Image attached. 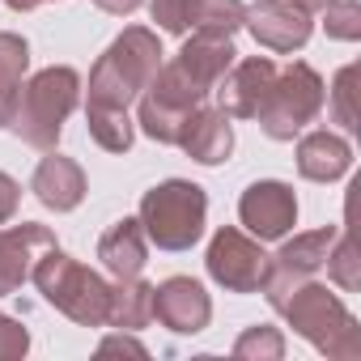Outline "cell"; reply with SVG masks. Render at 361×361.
I'll use <instances>...</instances> for the list:
<instances>
[{
  "mask_svg": "<svg viewBox=\"0 0 361 361\" xmlns=\"http://www.w3.org/2000/svg\"><path fill=\"white\" fill-rule=\"evenodd\" d=\"M153 319V285L140 276H115L111 285V306H106V327L119 331H140Z\"/></svg>",
  "mask_w": 361,
  "mask_h": 361,
  "instance_id": "19",
  "label": "cell"
},
{
  "mask_svg": "<svg viewBox=\"0 0 361 361\" xmlns=\"http://www.w3.org/2000/svg\"><path fill=\"white\" fill-rule=\"evenodd\" d=\"M30 192H35L39 204H47L51 213H73V209L85 200V170H81L73 157L47 149V157L39 161V170H35V178H30Z\"/></svg>",
  "mask_w": 361,
  "mask_h": 361,
  "instance_id": "15",
  "label": "cell"
},
{
  "mask_svg": "<svg viewBox=\"0 0 361 361\" xmlns=\"http://www.w3.org/2000/svg\"><path fill=\"white\" fill-rule=\"evenodd\" d=\"M323 26H327V39L357 43L361 39V5L357 0H327L323 5Z\"/></svg>",
  "mask_w": 361,
  "mask_h": 361,
  "instance_id": "25",
  "label": "cell"
},
{
  "mask_svg": "<svg viewBox=\"0 0 361 361\" xmlns=\"http://www.w3.org/2000/svg\"><path fill=\"white\" fill-rule=\"evenodd\" d=\"M98 353H136V357H145V344L123 331V336H106V340L98 344Z\"/></svg>",
  "mask_w": 361,
  "mask_h": 361,
  "instance_id": "30",
  "label": "cell"
},
{
  "mask_svg": "<svg viewBox=\"0 0 361 361\" xmlns=\"http://www.w3.org/2000/svg\"><path fill=\"white\" fill-rule=\"evenodd\" d=\"M259 47L268 51H302L310 30H314V18L310 9L293 5V0H255V5H247V22H243Z\"/></svg>",
  "mask_w": 361,
  "mask_h": 361,
  "instance_id": "10",
  "label": "cell"
},
{
  "mask_svg": "<svg viewBox=\"0 0 361 361\" xmlns=\"http://www.w3.org/2000/svg\"><path fill=\"white\" fill-rule=\"evenodd\" d=\"M26 353H30V331L13 314H0V361H22Z\"/></svg>",
  "mask_w": 361,
  "mask_h": 361,
  "instance_id": "28",
  "label": "cell"
},
{
  "mask_svg": "<svg viewBox=\"0 0 361 361\" xmlns=\"http://www.w3.org/2000/svg\"><path fill=\"white\" fill-rule=\"evenodd\" d=\"M153 319L161 327H170L174 336H196L209 327L213 319V302L204 293L200 281L192 276H170L161 285H153Z\"/></svg>",
  "mask_w": 361,
  "mask_h": 361,
  "instance_id": "11",
  "label": "cell"
},
{
  "mask_svg": "<svg viewBox=\"0 0 361 361\" xmlns=\"http://www.w3.org/2000/svg\"><path fill=\"white\" fill-rule=\"evenodd\" d=\"M293 5H302V9H310V13H314V9H323V5H327V0H293Z\"/></svg>",
  "mask_w": 361,
  "mask_h": 361,
  "instance_id": "33",
  "label": "cell"
},
{
  "mask_svg": "<svg viewBox=\"0 0 361 361\" xmlns=\"http://www.w3.org/2000/svg\"><path fill=\"white\" fill-rule=\"evenodd\" d=\"M336 234H340V226H323V230H310V234L289 238L276 255H268V276H264L259 293L268 298L272 310H281L285 298H289L302 281L319 276V268H323V259H327Z\"/></svg>",
  "mask_w": 361,
  "mask_h": 361,
  "instance_id": "7",
  "label": "cell"
},
{
  "mask_svg": "<svg viewBox=\"0 0 361 361\" xmlns=\"http://www.w3.org/2000/svg\"><path fill=\"white\" fill-rule=\"evenodd\" d=\"M234 39L230 35H217V30H196L188 43H183V51L174 56V64L183 68L204 94H213L217 90V81L226 77V68L234 64Z\"/></svg>",
  "mask_w": 361,
  "mask_h": 361,
  "instance_id": "16",
  "label": "cell"
},
{
  "mask_svg": "<svg viewBox=\"0 0 361 361\" xmlns=\"http://www.w3.org/2000/svg\"><path fill=\"white\" fill-rule=\"evenodd\" d=\"M238 217H243L247 234L259 238V243L285 238L298 226V196H293L289 183H281V178H259V183H251L243 192Z\"/></svg>",
  "mask_w": 361,
  "mask_h": 361,
  "instance_id": "9",
  "label": "cell"
},
{
  "mask_svg": "<svg viewBox=\"0 0 361 361\" xmlns=\"http://www.w3.org/2000/svg\"><path fill=\"white\" fill-rule=\"evenodd\" d=\"M81 102V77L68 64H51L43 73H35L30 81H22L18 106H13V136L26 140L30 149H56L64 119L77 111Z\"/></svg>",
  "mask_w": 361,
  "mask_h": 361,
  "instance_id": "2",
  "label": "cell"
},
{
  "mask_svg": "<svg viewBox=\"0 0 361 361\" xmlns=\"http://www.w3.org/2000/svg\"><path fill=\"white\" fill-rule=\"evenodd\" d=\"M30 281L39 285V293H43L64 319H73V323H81V327H106L111 285H106L94 268H85L81 259H73V255H64L60 247H51V251L39 255Z\"/></svg>",
  "mask_w": 361,
  "mask_h": 361,
  "instance_id": "4",
  "label": "cell"
},
{
  "mask_svg": "<svg viewBox=\"0 0 361 361\" xmlns=\"http://www.w3.org/2000/svg\"><path fill=\"white\" fill-rule=\"evenodd\" d=\"M94 5L102 9V13H115V18H128V13H136L145 0H94Z\"/></svg>",
  "mask_w": 361,
  "mask_h": 361,
  "instance_id": "31",
  "label": "cell"
},
{
  "mask_svg": "<svg viewBox=\"0 0 361 361\" xmlns=\"http://www.w3.org/2000/svg\"><path fill=\"white\" fill-rule=\"evenodd\" d=\"M276 81V64L268 56H247V60H234L226 68V77L217 81V106L230 115V119H255L264 94L272 90Z\"/></svg>",
  "mask_w": 361,
  "mask_h": 361,
  "instance_id": "13",
  "label": "cell"
},
{
  "mask_svg": "<svg viewBox=\"0 0 361 361\" xmlns=\"http://www.w3.org/2000/svg\"><path fill=\"white\" fill-rule=\"evenodd\" d=\"M323 268H327L331 285H340V289H348V293H353V289H361V255H357L353 234H336V243H331V251H327Z\"/></svg>",
  "mask_w": 361,
  "mask_h": 361,
  "instance_id": "23",
  "label": "cell"
},
{
  "mask_svg": "<svg viewBox=\"0 0 361 361\" xmlns=\"http://www.w3.org/2000/svg\"><path fill=\"white\" fill-rule=\"evenodd\" d=\"M353 81H357V64H344L331 81V119L344 128V132H357V111H353Z\"/></svg>",
  "mask_w": 361,
  "mask_h": 361,
  "instance_id": "26",
  "label": "cell"
},
{
  "mask_svg": "<svg viewBox=\"0 0 361 361\" xmlns=\"http://www.w3.org/2000/svg\"><path fill=\"white\" fill-rule=\"evenodd\" d=\"M30 68V47L22 35L0 30V128H9L18 94H22V77Z\"/></svg>",
  "mask_w": 361,
  "mask_h": 361,
  "instance_id": "20",
  "label": "cell"
},
{
  "mask_svg": "<svg viewBox=\"0 0 361 361\" xmlns=\"http://www.w3.org/2000/svg\"><path fill=\"white\" fill-rule=\"evenodd\" d=\"M247 22V5L243 0H192V30H217L230 35L243 30Z\"/></svg>",
  "mask_w": 361,
  "mask_h": 361,
  "instance_id": "22",
  "label": "cell"
},
{
  "mask_svg": "<svg viewBox=\"0 0 361 361\" xmlns=\"http://www.w3.org/2000/svg\"><path fill=\"white\" fill-rule=\"evenodd\" d=\"M51 247H56V234L39 221H22V226L0 230V298L18 293L30 281L39 255Z\"/></svg>",
  "mask_w": 361,
  "mask_h": 361,
  "instance_id": "12",
  "label": "cell"
},
{
  "mask_svg": "<svg viewBox=\"0 0 361 361\" xmlns=\"http://www.w3.org/2000/svg\"><path fill=\"white\" fill-rule=\"evenodd\" d=\"M178 149H183L192 161L200 166H221L234 153V123L221 106H196L183 136H178Z\"/></svg>",
  "mask_w": 361,
  "mask_h": 361,
  "instance_id": "14",
  "label": "cell"
},
{
  "mask_svg": "<svg viewBox=\"0 0 361 361\" xmlns=\"http://www.w3.org/2000/svg\"><path fill=\"white\" fill-rule=\"evenodd\" d=\"M353 166V149L340 132H306L298 140V174L310 178V183H336V178H344Z\"/></svg>",
  "mask_w": 361,
  "mask_h": 361,
  "instance_id": "17",
  "label": "cell"
},
{
  "mask_svg": "<svg viewBox=\"0 0 361 361\" xmlns=\"http://www.w3.org/2000/svg\"><path fill=\"white\" fill-rule=\"evenodd\" d=\"M161 64V43L145 26H128L90 68V106L128 111Z\"/></svg>",
  "mask_w": 361,
  "mask_h": 361,
  "instance_id": "1",
  "label": "cell"
},
{
  "mask_svg": "<svg viewBox=\"0 0 361 361\" xmlns=\"http://www.w3.org/2000/svg\"><path fill=\"white\" fill-rule=\"evenodd\" d=\"M234 357L243 361H281L285 357V336L276 327H247L238 340H234Z\"/></svg>",
  "mask_w": 361,
  "mask_h": 361,
  "instance_id": "24",
  "label": "cell"
},
{
  "mask_svg": "<svg viewBox=\"0 0 361 361\" xmlns=\"http://www.w3.org/2000/svg\"><path fill=\"white\" fill-rule=\"evenodd\" d=\"M98 259L111 276H140L149 264V238L140 217H123L115 221L102 238H98Z\"/></svg>",
  "mask_w": 361,
  "mask_h": 361,
  "instance_id": "18",
  "label": "cell"
},
{
  "mask_svg": "<svg viewBox=\"0 0 361 361\" xmlns=\"http://www.w3.org/2000/svg\"><path fill=\"white\" fill-rule=\"evenodd\" d=\"M204 264H209V276L230 293H259L268 276V251L259 247V238L243 234L238 226H221L213 234Z\"/></svg>",
  "mask_w": 361,
  "mask_h": 361,
  "instance_id": "8",
  "label": "cell"
},
{
  "mask_svg": "<svg viewBox=\"0 0 361 361\" xmlns=\"http://www.w3.org/2000/svg\"><path fill=\"white\" fill-rule=\"evenodd\" d=\"M85 128L106 153H128L132 140H136V128H132L128 111H115V106H85Z\"/></svg>",
  "mask_w": 361,
  "mask_h": 361,
  "instance_id": "21",
  "label": "cell"
},
{
  "mask_svg": "<svg viewBox=\"0 0 361 361\" xmlns=\"http://www.w3.org/2000/svg\"><path fill=\"white\" fill-rule=\"evenodd\" d=\"M281 314H285L289 327H293L302 340H310L323 357H336V361L361 357V327H357L353 310H348L327 285H319L314 276L302 281V285L285 298Z\"/></svg>",
  "mask_w": 361,
  "mask_h": 361,
  "instance_id": "3",
  "label": "cell"
},
{
  "mask_svg": "<svg viewBox=\"0 0 361 361\" xmlns=\"http://www.w3.org/2000/svg\"><path fill=\"white\" fill-rule=\"evenodd\" d=\"M323 98H327L323 77H319L310 64L298 60V64H289L285 73H276V81H272V90L264 94L255 119H259L264 136H272V140H293L306 123L319 119Z\"/></svg>",
  "mask_w": 361,
  "mask_h": 361,
  "instance_id": "6",
  "label": "cell"
},
{
  "mask_svg": "<svg viewBox=\"0 0 361 361\" xmlns=\"http://www.w3.org/2000/svg\"><path fill=\"white\" fill-rule=\"evenodd\" d=\"M5 5H9L13 13H30V9H39V5H47V0H5Z\"/></svg>",
  "mask_w": 361,
  "mask_h": 361,
  "instance_id": "32",
  "label": "cell"
},
{
  "mask_svg": "<svg viewBox=\"0 0 361 361\" xmlns=\"http://www.w3.org/2000/svg\"><path fill=\"white\" fill-rule=\"evenodd\" d=\"M149 13L166 35H188L192 30V0H149Z\"/></svg>",
  "mask_w": 361,
  "mask_h": 361,
  "instance_id": "27",
  "label": "cell"
},
{
  "mask_svg": "<svg viewBox=\"0 0 361 361\" xmlns=\"http://www.w3.org/2000/svg\"><path fill=\"white\" fill-rule=\"evenodd\" d=\"M204 217L209 196L200 183H188V178H166L140 200V226L157 251H192L204 234Z\"/></svg>",
  "mask_w": 361,
  "mask_h": 361,
  "instance_id": "5",
  "label": "cell"
},
{
  "mask_svg": "<svg viewBox=\"0 0 361 361\" xmlns=\"http://www.w3.org/2000/svg\"><path fill=\"white\" fill-rule=\"evenodd\" d=\"M18 209H22V183H18L13 174L0 170V226L13 221V217H18Z\"/></svg>",
  "mask_w": 361,
  "mask_h": 361,
  "instance_id": "29",
  "label": "cell"
}]
</instances>
